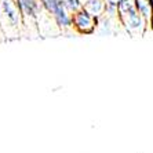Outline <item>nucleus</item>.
I'll return each instance as SVG.
<instances>
[{"instance_id":"nucleus-1","label":"nucleus","mask_w":153,"mask_h":153,"mask_svg":"<svg viewBox=\"0 0 153 153\" xmlns=\"http://www.w3.org/2000/svg\"><path fill=\"white\" fill-rule=\"evenodd\" d=\"M0 28L8 40L25 33L24 17L17 0H0Z\"/></svg>"},{"instance_id":"nucleus-8","label":"nucleus","mask_w":153,"mask_h":153,"mask_svg":"<svg viewBox=\"0 0 153 153\" xmlns=\"http://www.w3.org/2000/svg\"><path fill=\"white\" fill-rule=\"evenodd\" d=\"M64 4H65V7L68 8V11L71 13V14L79 11L80 8H83V4H82L80 0H65Z\"/></svg>"},{"instance_id":"nucleus-9","label":"nucleus","mask_w":153,"mask_h":153,"mask_svg":"<svg viewBox=\"0 0 153 153\" xmlns=\"http://www.w3.org/2000/svg\"><path fill=\"white\" fill-rule=\"evenodd\" d=\"M121 0H105V3L106 4H117L119 6V3H120Z\"/></svg>"},{"instance_id":"nucleus-11","label":"nucleus","mask_w":153,"mask_h":153,"mask_svg":"<svg viewBox=\"0 0 153 153\" xmlns=\"http://www.w3.org/2000/svg\"><path fill=\"white\" fill-rule=\"evenodd\" d=\"M80 1H82V4H83V6H84V3H85V1H87V0H80Z\"/></svg>"},{"instance_id":"nucleus-13","label":"nucleus","mask_w":153,"mask_h":153,"mask_svg":"<svg viewBox=\"0 0 153 153\" xmlns=\"http://www.w3.org/2000/svg\"><path fill=\"white\" fill-rule=\"evenodd\" d=\"M62 1H65V0H62Z\"/></svg>"},{"instance_id":"nucleus-7","label":"nucleus","mask_w":153,"mask_h":153,"mask_svg":"<svg viewBox=\"0 0 153 153\" xmlns=\"http://www.w3.org/2000/svg\"><path fill=\"white\" fill-rule=\"evenodd\" d=\"M135 7L138 13L146 19V22L149 24L150 28V21L153 18V8L150 4V0H135Z\"/></svg>"},{"instance_id":"nucleus-10","label":"nucleus","mask_w":153,"mask_h":153,"mask_svg":"<svg viewBox=\"0 0 153 153\" xmlns=\"http://www.w3.org/2000/svg\"><path fill=\"white\" fill-rule=\"evenodd\" d=\"M150 28L153 29V18H152V21H150Z\"/></svg>"},{"instance_id":"nucleus-6","label":"nucleus","mask_w":153,"mask_h":153,"mask_svg":"<svg viewBox=\"0 0 153 153\" xmlns=\"http://www.w3.org/2000/svg\"><path fill=\"white\" fill-rule=\"evenodd\" d=\"M83 7L88 11V13H91L94 17L101 18L103 14H105L106 3H105V0H87Z\"/></svg>"},{"instance_id":"nucleus-4","label":"nucleus","mask_w":153,"mask_h":153,"mask_svg":"<svg viewBox=\"0 0 153 153\" xmlns=\"http://www.w3.org/2000/svg\"><path fill=\"white\" fill-rule=\"evenodd\" d=\"M43 7L54 17L61 30H68L72 28V14L65 7L62 0H40Z\"/></svg>"},{"instance_id":"nucleus-3","label":"nucleus","mask_w":153,"mask_h":153,"mask_svg":"<svg viewBox=\"0 0 153 153\" xmlns=\"http://www.w3.org/2000/svg\"><path fill=\"white\" fill-rule=\"evenodd\" d=\"M119 19H120V25H123L126 32L132 37H141L149 29V24L138 13L137 7H132L123 14H119Z\"/></svg>"},{"instance_id":"nucleus-2","label":"nucleus","mask_w":153,"mask_h":153,"mask_svg":"<svg viewBox=\"0 0 153 153\" xmlns=\"http://www.w3.org/2000/svg\"><path fill=\"white\" fill-rule=\"evenodd\" d=\"M17 1L24 17L25 35H29L30 37L39 36L40 33L39 26H37V15L43 7L42 1L40 0H17Z\"/></svg>"},{"instance_id":"nucleus-5","label":"nucleus","mask_w":153,"mask_h":153,"mask_svg":"<svg viewBox=\"0 0 153 153\" xmlns=\"http://www.w3.org/2000/svg\"><path fill=\"white\" fill-rule=\"evenodd\" d=\"M98 25H100V18L94 17L84 7L72 14V28L76 29L79 33L90 35L95 30Z\"/></svg>"},{"instance_id":"nucleus-12","label":"nucleus","mask_w":153,"mask_h":153,"mask_svg":"<svg viewBox=\"0 0 153 153\" xmlns=\"http://www.w3.org/2000/svg\"><path fill=\"white\" fill-rule=\"evenodd\" d=\"M150 4H152V8H153V0H150Z\"/></svg>"}]
</instances>
